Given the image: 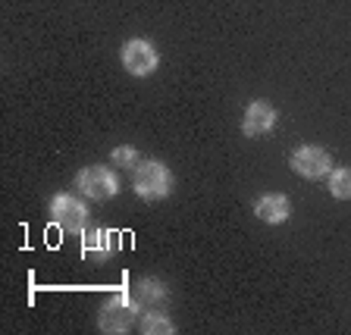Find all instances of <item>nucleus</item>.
<instances>
[{
    "mask_svg": "<svg viewBox=\"0 0 351 335\" xmlns=\"http://www.w3.org/2000/svg\"><path fill=\"white\" fill-rule=\"evenodd\" d=\"M132 188L147 204L163 201L173 191V173L160 160H141V163H135V173H132Z\"/></svg>",
    "mask_w": 351,
    "mask_h": 335,
    "instance_id": "f257e3e1",
    "label": "nucleus"
},
{
    "mask_svg": "<svg viewBox=\"0 0 351 335\" xmlns=\"http://www.w3.org/2000/svg\"><path fill=\"white\" fill-rule=\"evenodd\" d=\"M141 307L145 304L135 295H113L101 307V332H129V326H135V320H141Z\"/></svg>",
    "mask_w": 351,
    "mask_h": 335,
    "instance_id": "f03ea898",
    "label": "nucleus"
},
{
    "mask_svg": "<svg viewBox=\"0 0 351 335\" xmlns=\"http://www.w3.org/2000/svg\"><path fill=\"white\" fill-rule=\"evenodd\" d=\"M119 63H123V69L129 75L145 79V75L157 73V66H160V51H157L147 38H129V41L123 44V51H119Z\"/></svg>",
    "mask_w": 351,
    "mask_h": 335,
    "instance_id": "7ed1b4c3",
    "label": "nucleus"
},
{
    "mask_svg": "<svg viewBox=\"0 0 351 335\" xmlns=\"http://www.w3.org/2000/svg\"><path fill=\"white\" fill-rule=\"evenodd\" d=\"M75 188H79V195L91 197V201H110V197L119 195V175H113V169L95 163V166L79 169Z\"/></svg>",
    "mask_w": 351,
    "mask_h": 335,
    "instance_id": "20e7f679",
    "label": "nucleus"
},
{
    "mask_svg": "<svg viewBox=\"0 0 351 335\" xmlns=\"http://www.w3.org/2000/svg\"><path fill=\"white\" fill-rule=\"evenodd\" d=\"M289 166H292L295 175L317 182V179H326V175L332 173V157H329V151L320 145H301L292 151Z\"/></svg>",
    "mask_w": 351,
    "mask_h": 335,
    "instance_id": "39448f33",
    "label": "nucleus"
},
{
    "mask_svg": "<svg viewBox=\"0 0 351 335\" xmlns=\"http://www.w3.org/2000/svg\"><path fill=\"white\" fill-rule=\"evenodd\" d=\"M47 213H51V219L60 229H66V232H82L88 223V207L73 195H53L51 204H47Z\"/></svg>",
    "mask_w": 351,
    "mask_h": 335,
    "instance_id": "423d86ee",
    "label": "nucleus"
},
{
    "mask_svg": "<svg viewBox=\"0 0 351 335\" xmlns=\"http://www.w3.org/2000/svg\"><path fill=\"white\" fill-rule=\"evenodd\" d=\"M279 113L273 103L267 101H251L245 107V116H241V135L245 138H261V135H270L273 125H276Z\"/></svg>",
    "mask_w": 351,
    "mask_h": 335,
    "instance_id": "0eeeda50",
    "label": "nucleus"
},
{
    "mask_svg": "<svg viewBox=\"0 0 351 335\" xmlns=\"http://www.w3.org/2000/svg\"><path fill=\"white\" fill-rule=\"evenodd\" d=\"M254 216L267 226H282L285 219L292 216V201L282 191H267L254 201Z\"/></svg>",
    "mask_w": 351,
    "mask_h": 335,
    "instance_id": "6e6552de",
    "label": "nucleus"
},
{
    "mask_svg": "<svg viewBox=\"0 0 351 335\" xmlns=\"http://www.w3.org/2000/svg\"><path fill=\"white\" fill-rule=\"evenodd\" d=\"M82 251L91 260H110L119 251V232H113V229H85Z\"/></svg>",
    "mask_w": 351,
    "mask_h": 335,
    "instance_id": "1a4fd4ad",
    "label": "nucleus"
},
{
    "mask_svg": "<svg viewBox=\"0 0 351 335\" xmlns=\"http://www.w3.org/2000/svg\"><path fill=\"white\" fill-rule=\"evenodd\" d=\"M132 295L141 301V304H160V301L169 298V288L160 282V279H138Z\"/></svg>",
    "mask_w": 351,
    "mask_h": 335,
    "instance_id": "9d476101",
    "label": "nucleus"
},
{
    "mask_svg": "<svg viewBox=\"0 0 351 335\" xmlns=\"http://www.w3.org/2000/svg\"><path fill=\"white\" fill-rule=\"evenodd\" d=\"M329 179V195L336 201H351V169L348 166H332Z\"/></svg>",
    "mask_w": 351,
    "mask_h": 335,
    "instance_id": "9b49d317",
    "label": "nucleus"
},
{
    "mask_svg": "<svg viewBox=\"0 0 351 335\" xmlns=\"http://www.w3.org/2000/svg\"><path fill=\"white\" fill-rule=\"evenodd\" d=\"M141 332L145 335H173L176 326L173 320H169L167 314H154V310H147V314H141Z\"/></svg>",
    "mask_w": 351,
    "mask_h": 335,
    "instance_id": "f8f14e48",
    "label": "nucleus"
},
{
    "mask_svg": "<svg viewBox=\"0 0 351 335\" xmlns=\"http://www.w3.org/2000/svg\"><path fill=\"white\" fill-rule=\"evenodd\" d=\"M110 160H113V166L129 169V166H135V163H138V151H135L132 145H119V147H113V151H110Z\"/></svg>",
    "mask_w": 351,
    "mask_h": 335,
    "instance_id": "ddd939ff",
    "label": "nucleus"
}]
</instances>
